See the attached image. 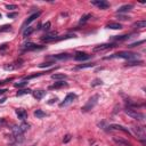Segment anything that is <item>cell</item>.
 Returning <instances> with one entry per match:
<instances>
[{
  "label": "cell",
  "mask_w": 146,
  "mask_h": 146,
  "mask_svg": "<svg viewBox=\"0 0 146 146\" xmlns=\"http://www.w3.org/2000/svg\"><path fill=\"white\" fill-rule=\"evenodd\" d=\"M31 92H32V90H30V89H22V90H20V91H17V94H16V96L26 95V94H31Z\"/></svg>",
  "instance_id": "cell-25"
},
{
  "label": "cell",
  "mask_w": 146,
  "mask_h": 146,
  "mask_svg": "<svg viewBox=\"0 0 146 146\" xmlns=\"http://www.w3.org/2000/svg\"><path fill=\"white\" fill-rule=\"evenodd\" d=\"M54 64V62H47V63H41V64H39V67H49Z\"/></svg>",
  "instance_id": "cell-32"
},
{
  "label": "cell",
  "mask_w": 146,
  "mask_h": 146,
  "mask_svg": "<svg viewBox=\"0 0 146 146\" xmlns=\"http://www.w3.org/2000/svg\"><path fill=\"white\" fill-rule=\"evenodd\" d=\"M32 95L36 99H42L43 98V96L46 95V91L45 90H36V91L32 92Z\"/></svg>",
  "instance_id": "cell-15"
},
{
  "label": "cell",
  "mask_w": 146,
  "mask_h": 146,
  "mask_svg": "<svg viewBox=\"0 0 146 146\" xmlns=\"http://www.w3.org/2000/svg\"><path fill=\"white\" fill-rule=\"evenodd\" d=\"M0 18H1V14H0Z\"/></svg>",
  "instance_id": "cell-44"
},
{
  "label": "cell",
  "mask_w": 146,
  "mask_h": 146,
  "mask_svg": "<svg viewBox=\"0 0 146 146\" xmlns=\"http://www.w3.org/2000/svg\"><path fill=\"white\" fill-rule=\"evenodd\" d=\"M7 91V89H0V95H3Z\"/></svg>",
  "instance_id": "cell-40"
},
{
  "label": "cell",
  "mask_w": 146,
  "mask_h": 146,
  "mask_svg": "<svg viewBox=\"0 0 146 146\" xmlns=\"http://www.w3.org/2000/svg\"><path fill=\"white\" fill-rule=\"evenodd\" d=\"M125 112L127 115H129L130 118H132V119H135V120H138V121H143V120L145 119V115H144L143 113L138 112L137 110H132V108L128 107L127 110H125Z\"/></svg>",
  "instance_id": "cell-3"
},
{
  "label": "cell",
  "mask_w": 146,
  "mask_h": 146,
  "mask_svg": "<svg viewBox=\"0 0 146 146\" xmlns=\"http://www.w3.org/2000/svg\"><path fill=\"white\" fill-rule=\"evenodd\" d=\"M95 66L94 63H86V64H81V65L78 66V69H88V67H92Z\"/></svg>",
  "instance_id": "cell-24"
},
{
  "label": "cell",
  "mask_w": 146,
  "mask_h": 146,
  "mask_svg": "<svg viewBox=\"0 0 146 146\" xmlns=\"http://www.w3.org/2000/svg\"><path fill=\"white\" fill-rule=\"evenodd\" d=\"M70 54H58V55H54L53 56V58L54 60H67V58H70Z\"/></svg>",
  "instance_id": "cell-20"
},
{
  "label": "cell",
  "mask_w": 146,
  "mask_h": 146,
  "mask_svg": "<svg viewBox=\"0 0 146 146\" xmlns=\"http://www.w3.org/2000/svg\"><path fill=\"white\" fill-rule=\"evenodd\" d=\"M113 140L118 145H120V146H131L130 144L128 143V142H125V140H123V139H121V138H116V137H114L113 138Z\"/></svg>",
  "instance_id": "cell-18"
},
{
  "label": "cell",
  "mask_w": 146,
  "mask_h": 146,
  "mask_svg": "<svg viewBox=\"0 0 146 146\" xmlns=\"http://www.w3.org/2000/svg\"><path fill=\"white\" fill-rule=\"evenodd\" d=\"M55 101H57V98H53V99H50V102H48L49 104H51V103H54Z\"/></svg>",
  "instance_id": "cell-41"
},
{
  "label": "cell",
  "mask_w": 146,
  "mask_h": 146,
  "mask_svg": "<svg viewBox=\"0 0 146 146\" xmlns=\"http://www.w3.org/2000/svg\"><path fill=\"white\" fill-rule=\"evenodd\" d=\"M107 29H112V30H120V29H122V25L120 23H108L106 25Z\"/></svg>",
  "instance_id": "cell-17"
},
{
  "label": "cell",
  "mask_w": 146,
  "mask_h": 146,
  "mask_svg": "<svg viewBox=\"0 0 146 146\" xmlns=\"http://www.w3.org/2000/svg\"><path fill=\"white\" fill-rule=\"evenodd\" d=\"M5 101H6V98H2V99H1V101H0V103H3V102H5Z\"/></svg>",
  "instance_id": "cell-43"
},
{
  "label": "cell",
  "mask_w": 146,
  "mask_h": 146,
  "mask_svg": "<svg viewBox=\"0 0 146 146\" xmlns=\"http://www.w3.org/2000/svg\"><path fill=\"white\" fill-rule=\"evenodd\" d=\"M33 146H36V145H33Z\"/></svg>",
  "instance_id": "cell-45"
},
{
  "label": "cell",
  "mask_w": 146,
  "mask_h": 146,
  "mask_svg": "<svg viewBox=\"0 0 146 146\" xmlns=\"http://www.w3.org/2000/svg\"><path fill=\"white\" fill-rule=\"evenodd\" d=\"M3 123H5V120H3V119H0V125H2Z\"/></svg>",
  "instance_id": "cell-42"
},
{
  "label": "cell",
  "mask_w": 146,
  "mask_h": 146,
  "mask_svg": "<svg viewBox=\"0 0 146 146\" xmlns=\"http://www.w3.org/2000/svg\"><path fill=\"white\" fill-rule=\"evenodd\" d=\"M40 15H41V12H38V13H34V14H32V15L30 16V17L27 18L26 21L24 22V26H25V25H29L30 23H32V22L34 21L36 18H38Z\"/></svg>",
  "instance_id": "cell-11"
},
{
  "label": "cell",
  "mask_w": 146,
  "mask_h": 146,
  "mask_svg": "<svg viewBox=\"0 0 146 146\" xmlns=\"http://www.w3.org/2000/svg\"><path fill=\"white\" fill-rule=\"evenodd\" d=\"M132 131H134V134L137 136L138 138H140V139H145V130H144V128H142V127H136V125H134L132 127Z\"/></svg>",
  "instance_id": "cell-8"
},
{
  "label": "cell",
  "mask_w": 146,
  "mask_h": 146,
  "mask_svg": "<svg viewBox=\"0 0 146 146\" xmlns=\"http://www.w3.org/2000/svg\"><path fill=\"white\" fill-rule=\"evenodd\" d=\"M15 67H16V66L14 65V64H6V65L3 66V69L6 70V71H13Z\"/></svg>",
  "instance_id": "cell-30"
},
{
  "label": "cell",
  "mask_w": 146,
  "mask_h": 146,
  "mask_svg": "<svg viewBox=\"0 0 146 146\" xmlns=\"http://www.w3.org/2000/svg\"><path fill=\"white\" fill-rule=\"evenodd\" d=\"M26 84H27V81L26 80H23V81H21V82H17V83H15V87H16V88H22V87L26 86Z\"/></svg>",
  "instance_id": "cell-31"
},
{
  "label": "cell",
  "mask_w": 146,
  "mask_h": 146,
  "mask_svg": "<svg viewBox=\"0 0 146 146\" xmlns=\"http://www.w3.org/2000/svg\"><path fill=\"white\" fill-rule=\"evenodd\" d=\"M43 29H45V30H49V29H50V22H47V23L43 25Z\"/></svg>",
  "instance_id": "cell-38"
},
{
  "label": "cell",
  "mask_w": 146,
  "mask_h": 146,
  "mask_svg": "<svg viewBox=\"0 0 146 146\" xmlns=\"http://www.w3.org/2000/svg\"><path fill=\"white\" fill-rule=\"evenodd\" d=\"M103 83V81L101 79H95V80L91 82V87H96V86H101Z\"/></svg>",
  "instance_id": "cell-29"
},
{
  "label": "cell",
  "mask_w": 146,
  "mask_h": 146,
  "mask_svg": "<svg viewBox=\"0 0 146 146\" xmlns=\"http://www.w3.org/2000/svg\"><path fill=\"white\" fill-rule=\"evenodd\" d=\"M67 83L64 82V81H58V82H55L54 84L49 86V89H58V88H63V87H66Z\"/></svg>",
  "instance_id": "cell-16"
},
{
  "label": "cell",
  "mask_w": 146,
  "mask_h": 146,
  "mask_svg": "<svg viewBox=\"0 0 146 146\" xmlns=\"http://www.w3.org/2000/svg\"><path fill=\"white\" fill-rule=\"evenodd\" d=\"M108 128H110L111 130H120V131H123V132H125V134H129L128 129H125V127H122V125H111Z\"/></svg>",
  "instance_id": "cell-13"
},
{
  "label": "cell",
  "mask_w": 146,
  "mask_h": 146,
  "mask_svg": "<svg viewBox=\"0 0 146 146\" xmlns=\"http://www.w3.org/2000/svg\"><path fill=\"white\" fill-rule=\"evenodd\" d=\"M98 98H99V96L98 95H94L92 97H90L89 101H88V103H87L86 105H84L83 107L81 108V110L83 111V112H88V111H90L94 106H95L96 104H97V102H98Z\"/></svg>",
  "instance_id": "cell-4"
},
{
  "label": "cell",
  "mask_w": 146,
  "mask_h": 146,
  "mask_svg": "<svg viewBox=\"0 0 146 146\" xmlns=\"http://www.w3.org/2000/svg\"><path fill=\"white\" fill-rule=\"evenodd\" d=\"M144 40H142V41H138V42H135V43H131V45H129V47H136L137 45H140V43H144Z\"/></svg>",
  "instance_id": "cell-37"
},
{
  "label": "cell",
  "mask_w": 146,
  "mask_h": 146,
  "mask_svg": "<svg viewBox=\"0 0 146 146\" xmlns=\"http://www.w3.org/2000/svg\"><path fill=\"white\" fill-rule=\"evenodd\" d=\"M134 8V5H123V6H121L119 9H118V13L119 14H121V13H127L129 12V10H131V9Z\"/></svg>",
  "instance_id": "cell-14"
},
{
  "label": "cell",
  "mask_w": 146,
  "mask_h": 146,
  "mask_svg": "<svg viewBox=\"0 0 146 146\" xmlns=\"http://www.w3.org/2000/svg\"><path fill=\"white\" fill-rule=\"evenodd\" d=\"M134 27H136V29L146 27V21H137L136 23H134Z\"/></svg>",
  "instance_id": "cell-21"
},
{
  "label": "cell",
  "mask_w": 146,
  "mask_h": 146,
  "mask_svg": "<svg viewBox=\"0 0 146 146\" xmlns=\"http://www.w3.org/2000/svg\"><path fill=\"white\" fill-rule=\"evenodd\" d=\"M8 31H12V25H3V26L0 27V33L8 32Z\"/></svg>",
  "instance_id": "cell-26"
},
{
  "label": "cell",
  "mask_w": 146,
  "mask_h": 146,
  "mask_svg": "<svg viewBox=\"0 0 146 146\" xmlns=\"http://www.w3.org/2000/svg\"><path fill=\"white\" fill-rule=\"evenodd\" d=\"M71 135H66L65 137H64V139H63V143H69L70 140H71Z\"/></svg>",
  "instance_id": "cell-35"
},
{
  "label": "cell",
  "mask_w": 146,
  "mask_h": 146,
  "mask_svg": "<svg viewBox=\"0 0 146 146\" xmlns=\"http://www.w3.org/2000/svg\"><path fill=\"white\" fill-rule=\"evenodd\" d=\"M29 128H30V125H29V123H25V122H23L22 125H15V127L12 129L13 136H14L15 138L21 137L22 135H23Z\"/></svg>",
  "instance_id": "cell-2"
},
{
  "label": "cell",
  "mask_w": 146,
  "mask_h": 146,
  "mask_svg": "<svg viewBox=\"0 0 146 146\" xmlns=\"http://www.w3.org/2000/svg\"><path fill=\"white\" fill-rule=\"evenodd\" d=\"M34 115L37 116V119H42V118H45L47 114H46L42 110H36L34 111Z\"/></svg>",
  "instance_id": "cell-22"
},
{
  "label": "cell",
  "mask_w": 146,
  "mask_h": 146,
  "mask_svg": "<svg viewBox=\"0 0 146 146\" xmlns=\"http://www.w3.org/2000/svg\"><path fill=\"white\" fill-rule=\"evenodd\" d=\"M34 30H36V29H34V27H32V26L26 27V29L24 30V32H23V37H25V38H26V37H30L31 34L34 32Z\"/></svg>",
  "instance_id": "cell-19"
},
{
  "label": "cell",
  "mask_w": 146,
  "mask_h": 146,
  "mask_svg": "<svg viewBox=\"0 0 146 146\" xmlns=\"http://www.w3.org/2000/svg\"><path fill=\"white\" fill-rule=\"evenodd\" d=\"M91 3L101 9H107L110 7V3L107 1H105V0H94V1H91Z\"/></svg>",
  "instance_id": "cell-9"
},
{
  "label": "cell",
  "mask_w": 146,
  "mask_h": 146,
  "mask_svg": "<svg viewBox=\"0 0 146 146\" xmlns=\"http://www.w3.org/2000/svg\"><path fill=\"white\" fill-rule=\"evenodd\" d=\"M16 15H17V14H16V13H8V14H7V16H8L9 18H12V17H15Z\"/></svg>",
  "instance_id": "cell-39"
},
{
  "label": "cell",
  "mask_w": 146,
  "mask_h": 146,
  "mask_svg": "<svg viewBox=\"0 0 146 146\" xmlns=\"http://www.w3.org/2000/svg\"><path fill=\"white\" fill-rule=\"evenodd\" d=\"M140 64H143V61H138V62H129L127 65L131 66V65H140Z\"/></svg>",
  "instance_id": "cell-33"
},
{
  "label": "cell",
  "mask_w": 146,
  "mask_h": 146,
  "mask_svg": "<svg viewBox=\"0 0 146 146\" xmlns=\"http://www.w3.org/2000/svg\"><path fill=\"white\" fill-rule=\"evenodd\" d=\"M74 99H77V95H75V94H72V92L71 94H67L65 99L60 104V106L61 107H65V106H67V105L72 104V103L74 102Z\"/></svg>",
  "instance_id": "cell-5"
},
{
  "label": "cell",
  "mask_w": 146,
  "mask_h": 146,
  "mask_svg": "<svg viewBox=\"0 0 146 146\" xmlns=\"http://www.w3.org/2000/svg\"><path fill=\"white\" fill-rule=\"evenodd\" d=\"M16 114H17L18 119H20V120H22V121L26 119V116H27L26 111H25V110H23V108H17V110H16Z\"/></svg>",
  "instance_id": "cell-12"
},
{
  "label": "cell",
  "mask_w": 146,
  "mask_h": 146,
  "mask_svg": "<svg viewBox=\"0 0 146 146\" xmlns=\"http://www.w3.org/2000/svg\"><path fill=\"white\" fill-rule=\"evenodd\" d=\"M90 17H91V15H90V14H87V15L82 16V17H81V20H80V24H83V23H86V22L88 21V20H89Z\"/></svg>",
  "instance_id": "cell-28"
},
{
  "label": "cell",
  "mask_w": 146,
  "mask_h": 146,
  "mask_svg": "<svg viewBox=\"0 0 146 146\" xmlns=\"http://www.w3.org/2000/svg\"><path fill=\"white\" fill-rule=\"evenodd\" d=\"M89 57H90V55H88L87 53L78 51V53H75V55H74V60L78 61V62H82V61L89 60Z\"/></svg>",
  "instance_id": "cell-10"
},
{
  "label": "cell",
  "mask_w": 146,
  "mask_h": 146,
  "mask_svg": "<svg viewBox=\"0 0 146 146\" xmlns=\"http://www.w3.org/2000/svg\"><path fill=\"white\" fill-rule=\"evenodd\" d=\"M138 57V54H135V53H130V51H119L116 54H113L112 56L107 57V58H125V60H135Z\"/></svg>",
  "instance_id": "cell-1"
},
{
  "label": "cell",
  "mask_w": 146,
  "mask_h": 146,
  "mask_svg": "<svg viewBox=\"0 0 146 146\" xmlns=\"http://www.w3.org/2000/svg\"><path fill=\"white\" fill-rule=\"evenodd\" d=\"M112 47H114V45H112V43H102V45H98V46H96V47L92 48V51H94V53L105 51V50L111 49Z\"/></svg>",
  "instance_id": "cell-6"
},
{
  "label": "cell",
  "mask_w": 146,
  "mask_h": 146,
  "mask_svg": "<svg viewBox=\"0 0 146 146\" xmlns=\"http://www.w3.org/2000/svg\"><path fill=\"white\" fill-rule=\"evenodd\" d=\"M66 78V75L65 74H53L51 75V79H54V80H64Z\"/></svg>",
  "instance_id": "cell-23"
},
{
  "label": "cell",
  "mask_w": 146,
  "mask_h": 146,
  "mask_svg": "<svg viewBox=\"0 0 146 146\" xmlns=\"http://www.w3.org/2000/svg\"><path fill=\"white\" fill-rule=\"evenodd\" d=\"M22 49L26 51H31V50H38V49H42V46H38L37 43H33V42H27V43H24L22 46Z\"/></svg>",
  "instance_id": "cell-7"
},
{
  "label": "cell",
  "mask_w": 146,
  "mask_h": 146,
  "mask_svg": "<svg viewBox=\"0 0 146 146\" xmlns=\"http://www.w3.org/2000/svg\"><path fill=\"white\" fill-rule=\"evenodd\" d=\"M7 47H8V45H7V43H3V45H1V47H0V53H2L3 50H6Z\"/></svg>",
  "instance_id": "cell-36"
},
{
  "label": "cell",
  "mask_w": 146,
  "mask_h": 146,
  "mask_svg": "<svg viewBox=\"0 0 146 146\" xmlns=\"http://www.w3.org/2000/svg\"><path fill=\"white\" fill-rule=\"evenodd\" d=\"M6 8L9 10H15V9H17V6L16 5H6Z\"/></svg>",
  "instance_id": "cell-34"
},
{
  "label": "cell",
  "mask_w": 146,
  "mask_h": 146,
  "mask_svg": "<svg viewBox=\"0 0 146 146\" xmlns=\"http://www.w3.org/2000/svg\"><path fill=\"white\" fill-rule=\"evenodd\" d=\"M130 38V36H128V34H125V36H120V37H116V38H114V40H116V41H125V40H127V39Z\"/></svg>",
  "instance_id": "cell-27"
}]
</instances>
